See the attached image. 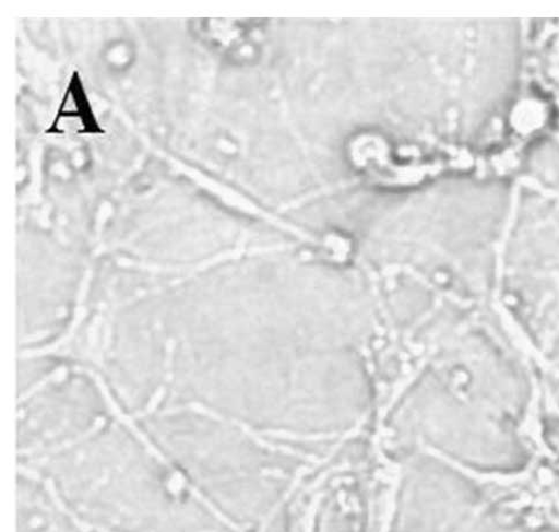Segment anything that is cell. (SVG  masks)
<instances>
[{"instance_id":"1","label":"cell","mask_w":559,"mask_h":532,"mask_svg":"<svg viewBox=\"0 0 559 532\" xmlns=\"http://www.w3.org/2000/svg\"><path fill=\"white\" fill-rule=\"evenodd\" d=\"M19 485V532H94L50 477L25 470Z\"/></svg>"}]
</instances>
